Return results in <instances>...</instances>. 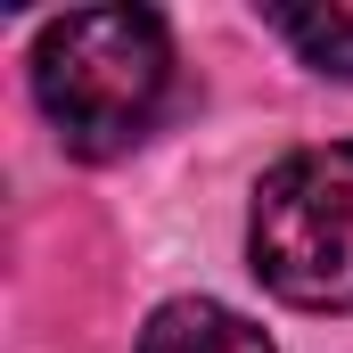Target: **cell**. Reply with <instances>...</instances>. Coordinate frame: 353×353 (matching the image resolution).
<instances>
[{"instance_id": "1", "label": "cell", "mask_w": 353, "mask_h": 353, "mask_svg": "<svg viewBox=\"0 0 353 353\" xmlns=\"http://www.w3.org/2000/svg\"><path fill=\"white\" fill-rule=\"evenodd\" d=\"M165 83H173V41H165V17L148 8H74L33 41L41 115L74 157H123L157 123Z\"/></svg>"}, {"instance_id": "2", "label": "cell", "mask_w": 353, "mask_h": 353, "mask_svg": "<svg viewBox=\"0 0 353 353\" xmlns=\"http://www.w3.org/2000/svg\"><path fill=\"white\" fill-rule=\"evenodd\" d=\"M255 271L271 296L345 312L353 304V140L279 157L255 189Z\"/></svg>"}, {"instance_id": "3", "label": "cell", "mask_w": 353, "mask_h": 353, "mask_svg": "<svg viewBox=\"0 0 353 353\" xmlns=\"http://www.w3.org/2000/svg\"><path fill=\"white\" fill-rule=\"evenodd\" d=\"M132 353H271V337L255 321H239L230 304H205V296H181L165 304L148 329H140V345Z\"/></svg>"}, {"instance_id": "4", "label": "cell", "mask_w": 353, "mask_h": 353, "mask_svg": "<svg viewBox=\"0 0 353 353\" xmlns=\"http://www.w3.org/2000/svg\"><path fill=\"white\" fill-rule=\"evenodd\" d=\"M271 33H279L304 66L353 83V8H271Z\"/></svg>"}]
</instances>
